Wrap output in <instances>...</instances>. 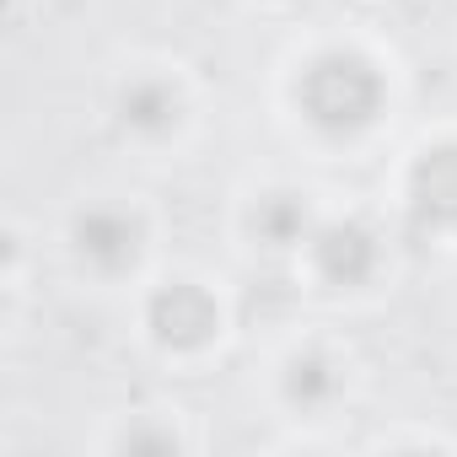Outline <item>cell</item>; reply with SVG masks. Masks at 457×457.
Here are the masks:
<instances>
[{
	"mask_svg": "<svg viewBox=\"0 0 457 457\" xmlns=\"http://www.w3.org/2000/svg\"><path fill=\"white\" fill-rule=\"evenodd\" d=\"M382 103V81L371 65H361L355 54H323L307 76H302V108L318 129L328 135H345V129H361L371 124Z\"/></svg>",
	"mask_w": 457,
	"mask_h": 457,
	"instance_id": "6da1fadb",
	"label": "cell"
},
{
	"mask_svg": "<svg viewBox=\"0 0 457 457\" xmlns=\"http://www.w3.org/2000/svg\"><path fill=\"white\" fill-rule=\"evenodd\" d=\"M151 328H156L162 345L194 350V345H204L215 334V302L199 286H188V280L183 286H167V291L151 296Z\"/></svg>",
	"mask_w": 457,
	"mask_h": 457,
	"instance_id": "7a4b0ae2",
	"label": "cell"
},
{
	"mask_svg": "<svg viewBox=\"0 0 457 457\" xmlns=\"http://www.w3.org/2000/svg\"><path fill=\"white\" fill-rule=\"evenodd\" d=\"M76 248H81V259H92L97 270L119 275V270H129L135 253H140V226H135L129 215H119V210H92V215L76 220Z\"/></svg>",
	"mask_w": 457,
	"mask_h": 457,
	"instance_id": "3957f363",
	"label": "cell"
},
{
	"mask_svg": "<svg viewBox=\"0 0 457 457\" xmlns=\"http://www.w3.org/2000/svg\"><path fill=\"white\" fill-rule=\"evenodd\" d=\"M409 199L420 210V220L430 226H457V145L425 151L414 178H409Z\"/></svg>",
	"mask_w": 457,
	"mask_h": 457,
	"instance_id": "277c9868",
	"label": "cell"
},
{
	"mask_svg": "<svg viewBox=\"0 0 457 457\" xmlns=\"http://www.w3.org/2000/svg\"><path fill=\"white\" fill-rule=\"evenodd\" d=\"M377 264V243L361 232V226H328V232H318V270L334 280V286H355L366 280Z\"/></svg>",
	"mask_w": 457,
	"mask_h": 457,
	"instance_id": "5b68a950",
	"label": "cell"
},
{
	"mask_svg": "<svg viewBox=\"0 0 457 457\" xmlns=\"http://www.w3.org/2000/svg\"><path fill=\"white\" fill-rule=\"evenodd\" d=\"M119 113H124L129 129L162 135V129H172V119H178V92H172L167 81H135V87H124Z\"/></svg>",
	"mask_w": 457,
	"mask_h": 457,
	"instance_id": "8992f818",
	"label": "cell"
},
{
	"mask_svg": "<svg viewBox=\"0 0 457 457\" xmlns=\"http://www.w3.org/2000/svg\"><path fill=\"white\" fill-rule=\"evenodd\" d=\"M302 226H307V210H302L296 194H270V199L253 210V232H259L264 243H275V248L296 243V237H302Z\"/></svg>",
	"mask_w": 457,
	"mask_h": 457,
	"instance_id": "52a82bcc",
	"label": "cell"
},
{
	"mask_svg": "<svg viewBox=\"0 0 457 457\" xmlns=\"http://www.w3.org/2000/svg\"><path fill=\"white\" fill-rule=\"evenodd\" d=\"M334 387H339V377H334V366H328L323 355L296 361V366H291V377H286V393H291L296 403H323Z\"/></svg>",
	"mask_w": 457,
	"mask_h": 457,
	"instance_id": "ba28073f",
	"label": "cell"
},
{
	"mask_svg": "<svg viewBox=\"0 0 457 457\" xmlns=\"http://www.w3.org/2000/svg\"><path fill=\"white\" fill-rule=\"evenodd\" d=\"M124 446H172V441H162V436H129Z\"/></svg>",
	"mask_w": 457,
	"mask_h": 457,
	"instance_id": "9c48e42d",
	"label": "cell"
}]
</instances>
